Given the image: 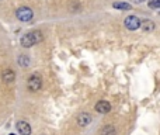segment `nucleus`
<instances>
[{
    "label": "nucleus",
    "mask_w": 160,
    "mask_h": 135,
    "mask_svg": "<svg viewBox=\"0 0 160 135\" xmlns=\"http://www.w3.org/2000/svg\"><path fill=\"white\" fill-rule=\"evenodd\" d=\"M17 130L21 135H30L31 134V127L28 122L25 121H18L17 122Z\"/></svg>",
    "instance_id": "39448f33"
},
{
    "label": "nucleus",
    "mask_w": 160,
    "mask_h": 135,
    "mask_svg": "<svg viewBox=\"0 0 160 135\" xmlns=\"http://www.w3.org/2000/svg\"><path fill=\"white\" fill-rule=\"evenodd\" d=\"M141 28L143 31H153L155 30V23L150 21V20H143V21H141Z\"/></svg>",
    "instance_id": "1a4fd4ad"
},
{
    "label": "nucleus",
    "mask_w": 160,
    "mask_h": 135,
    "mask_svg": "<svg viewBox=\"0 0 160 135\" xmlns=\"http://www.w3.org/2000/svg\"><path fill=\"white\" fill-rule=\"evenodd\" d=\"M28 64H30V59H28L27 55H21L18 58V65L20 66H28Z\"/></svg>",
    "instance_id": "9b49d317"
},
{
    "label": "nucleus",
    "mask_w": 160,
    "mask_h": 135,
    "mask_svg": "<svg viewBox=\"0 0 160 135\" xmlns=\"http://www.w3.org/2000/svg\"><path fill=\"white\" fill-rule=\"evenodd\" d=\"M16 16L20 21H30V20L32 18L34 13L30 7H20L18 10L16 11Z\"/></svg>",
    "instance_id": "7ed1b4c3"
},
{
    "label": "nucleus",
    "mask_w": 160,
    "mask_h": 135,
    "mask_svg": "<svg viewBox=\"0 0 160 135\" xmlns=\"http://www.w3.org/2000/svg\"><path fill=\"white\" fill-rule=\"evenodd\" d=\"M101 135H115V130L112 125H105L101 130Z\"/></svg>",
    "instance_id": "9d476101"
},
{
    "label": "nucleus",
    "mask_w": 160,
    "mask_h": 135,
    "mask_svg": "<svg viewBox=\"0 0 160 135\" xmlns=\"http://www.w3.org/2000/svg\"><path fill=\"white\" fill-rule=\"evenodd\" d=\"M125 27H127L128 30H131V31L138 30V28L141 27V20H139L136 16L127 17V18H125Z\"/></svg>",
    "instance_id": "20e7f679"
},
{
    "label": "nucleus",
    "mask_w": 160,
    "mask_h": 135,
    "mask_svg": "<svg viewBox=\"0 0 160 135\" xmlns=\"http://www.w3.org/2000/svg\"><path fill=\"white\" fill-rule=\"evenodd\" d=\"M2 79L4 83H13L14 79H16V73H14L11 69H6L2 73Z\"/></svg>",
    "instance_id": "0eeeda50"
},
{
    "label": "nucleus",
    "mask_w": 160,
    "mask_h": 135,
    "mask_svg": "<svg viewBox=\"0 0 160 135\" xmlns=\"http://www.w3.org/2000/svg\"><path fill=\"white\" fill-rule=\"evenodd\" d=\"M115 8H121V10H131V4L128 3H114Z\"/></svg>",
    "instance_id": "f8f14e48"
},
{
    "label": "nucleus",
    "mask_w": 160,
    "mask_h": 135,
    "mask_svg": "<svg viewBox=\"0 0 160 135\" xmlns=\"http://www.w3.org/2000/svg\"><path fill=\"white\" fill-rule=\"evenodd\" d=\"M148 4L150 8H159L160 7V0H148Z\"/></svg>",
    "instance_id": "ddd939ff"
},
{
    "label": "nucleus",
    "mask_w": 160,
    "mask_h": 135,
    "mask_svg": "<svg viewBox=\"0 0 160 135\" xmlns=\"http://www.w3.org/2000/svg\"><path fill=\"white\" fill-rule=\"evenodd\" d=\"M136 3H142V2H145V0H135Z\"/></svg>",
    "instance_id": "4468645a"
},
{
    "label": "nucleus",
    "mask_w": 160,
    "mask_h": 135,
    "mask_svg": "<svg viewBox=\"0 0 160 135\" xmlns=\"http://www.w3.org/2000/svg\"><path fill=\"white\" fill-rule=\"evenodd\" d=\"M42 41V34H41V31H32V33H28V34H25L24 37L21 38V45L22 47H25V48H30V47H32V45H35V44H38V42H41Z\"/></svg>",
    "instance_id": "f257e3e1"
},
{
    "label": "nucleus",
    "mask_w": 160,
    "mask_h": 135,
    "mask_svg": "<svg viewBox=\"0 0 160 135\" xmlns=\"http://www.w3.org/2000/svg\"><path fill=\"white\" fill-rule=\"evenodd\" d=\"M10 135H14V134H10Z\"/></svg>",
    "instance_id": "2eb2a0df"
},
{
    "label": "nucleus",
    "mask_w": 160,
    "mask_h": 135,
    "mask_svg": "<svg viewBox=\"0 0 160 135\" xmlns=\"http://www.w3.org/2000/svg\"><path fill=\"white\" fill-rule=\"evenodd\" d=\"M96 110L101 114H105L111 110V104L108 101H105V100H101V101H98L96 104Z\"/></svg>",
    "instance_id": "423d86ee"
},
{
    "label": "nucleus",
    "mask_w": 160,
    "mask_h": 135,
    "mask_svg": "<svg viewBox=\"0 0 160 135\" xmlns=\"http://www.w3.org/2000/svg\"><path fill=\"white\" fill-rule=\"evenodd\" d=\"M41 86H42V80H41V77H39L38 75H32V76L28 77V80H27L28 90L37 91V90H39V89H41Z\"/></svg>",
    "instance_id": "f03ea898"
},
{
    "label": "nucleus",
    "mask_w": 160,
    "mask_h": 135,
    "mask_svg": "<svg viewBox=\"0 0 160 135\" xmlns=\"http://www.w3.org/2000/svg\"><path fill=\"white\" fill-rule=\"evenodd\" d=\"M91 122V116L88 113H80V116L78 117V124L80 127H86Z\"/></svg>",
    "instance_id": "6e6552de"
}]
</instances>
